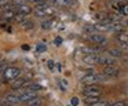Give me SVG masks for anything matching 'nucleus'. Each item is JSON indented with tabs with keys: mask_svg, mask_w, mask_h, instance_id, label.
<instances>
[{
	"mask_svg": "<svg viewBox=\"0 0 128 106\" xmlns=\"http://www.w3.org/2000/svg\"><path fill=\"white\" fill-rule=\"evenodd\" d=\"M52 28V21L51 20H48V21H43L42 22V29H51Z\"/></svg>",
	"mask_w": 128,
	"mask_h": 106,
	"instance_id": "obj_23",
	"label": "nucleus"
},
{
	"mask_svg": "<svg viewBox=\"0 0 128 106\" xmlns=\"http://www.w3.org/2000/svg\"><path fill=\"white\" fill-rule=\"evenodd\" d=\"M15 14H17V10L15 8H7L3 11V18L6 21H14Z\"/></svg>",
	"mask_w": 128,
	"mask_h": 106,
	"instance_id": "obj_12",
	"label": "nucleus"
},
{
	"mask_svg": "<svg viewBox=\"0 0 128 106\" xmlns=\"http://www.w3.org/2000/svg\"><path fill=\"white\" fill-rule=\"evenodd\" d=\"M110 30L114 33H120V32H124V25H122L121 21H116V22L110 24Z\"/></svg>",
	"mask_w": 128,
	"mask_h": 106,
	"instance_id": "obj_13",
	"label": "nucleus"
},
{
	"mask_svg": "<svg viewBox=\"0 0 128 106\" xmlns=\"http://www.w3.org/2000/svg\"><path fill=\"white\" fill-rule=\"evenodd\" d=\"M0 3H2V4H4V6H6V4H7V0H0Z\"/></svg>",
	"mask_w": 128,
	"mask_h": 106,
	"instance_id": "obj_37",
	"label": "nucleus"
},
{
	"mask_svg": "<svg viewBox=\"0 0 128 106\" xmlns=\"http://www.w3.org/2000/svg\"><path fill=\"white\" fill-rule=\"evenodd\" d=\"M99 65L102 66H112V65H117V58H113V56H99Z\"/></svg>",
	"mask_w": 128,
	"mask_h": 106,
	"instance_id": "obj_8",
	"label": "nucleus"
},
{
	"mask_svg": "<svg viewBox=\"0 0 128 106\" xmlns=\"http://www.w3.org/2000/svg\"><path fill=\"white\" fill-rule=\"evenodd\" d=\"M21 25H22V28H24V29H32V28L34 26V24H33V21H28V20H25L22 24H21Z\"/></svg>",
	"mask_w": 128,
	"mask_h": 106,
	"instance_id": "obj_21",
	"label": "nucleus"
},
{
	"mask_svg": "<svg viewBox=\"0 0 128 106\" xmlns=\"http://www.w3.org/2000/svg\"><path fill=\"white\" fill-rule=\"evenodd\" d=\"M26 105L28 106H42L43 105V99L39 98V96H36V98H33V99H30L29 102H26Z\"/></svg>",
	"mask_w": 128,
	"mask_h": 106,
	"instance_id": "obj_18",
	"label": "nucleus"
},
{
	"mask_svg": "<svg viewBox=\"0 0 128 106\" xmlns=\"http://www.w3.org/2000/svg\"><path fill=\"white\" fill-rule=\"evenodd\" d=\"M25 20H26V15H24V14H20V12H17V14H15V18H14V21H15V22H20V24H22Z\"/></svg>",
	"mask_w": 128,
	"mask_h": 106,
	"instance_id": "obj_22",
	"label": "nucleus"
},
{
	"mask_svg": "<svg viewBox=\"0 0 128 106\" xmlns=\"http://www.w3.org/2000/svg\"><path fill=\"white\" fill-rule=\"evenodd\" d=\"M21 76V69L17 66H7L3 70V78L6 81H14L15 78H18Z\"/></svg>",
	"mask_w": 128,
	"mask_h": 106,
	"instance_id": "obj_1",
	"label": "nucleus"
},
{
	"mask_svg": "<svg viewBox=\"0 0 128 106\" xmlns=\"http://www.w3.org/2000/svg\"><path fill=\"white\" fill-rule=\"evenodd\" d=\"M29 80L26 77H18V78H15L14 81H11V88L12 90H21V88H24V87H26V86H29Z\"/></svg>",
	"mask_w": 128,
	"mask_h": 106,
	"instance_id": "obj_6",
	"label": "nucleus"
},
{
	"mask_svg": "<svg viewBox=\"0 0 128 106\" xmlns=\"http://www.w3.org/2000/svg\"><path fill=\"white\" fill-rule=\"evenodd\" d=\"M108 54L110 56H113V58H121L122 56V51L118 50V48H109Z\"/></svg>",
	"mask_w": 128,
	"mask_h": 106,
	"instance_id": "obj_16",
	"label": "nucleus"
},
{
	"mask_svg": "<svg viewBox=\"0 0 128 106\" xmlns=\"http://www.w3.org/2000/svg\"><path fill=\"white\" fill-rule=\"evenodd\" d=\"M11 4L17 8V7L21 6V4H25V0H11Z\"/></svg>",
	"mask_w": 128,
	"mask_h": 106,
	"instance_id": "obj_26",
	"label": "nucleus"
},
{
	"mask_svg": "<svg viewBox=\"0 0 128 106\" xmlns=\"http://www.w3.org/2000/svg\"><path fill=\"white\" fill-rule=\"evenodd\" d=\"M91 106H109V102L108 100H98L96 103H94Z\"/></svg>",
	"mask_w": 128,
	"mask_h": 106,
	"instance_id": "obj_27",
	"label": "nucleus"
},
{
	"mask_svg": "<svg viewBox=\"0 0 128 106\" xmlns=\"http://www.w3.org/2000/svg\"><path fill=\"white\" fill-rule=\"evenodd\" d=\"M28 90H32V91H40V90H43L42 86H39V84H29L28 86Z\"/></svg>",
	"mask_w": 128,
	"mask_h": 106,
	"instance_id": "obj_24",
	"label": "nucleus"
},
{
	"mask_svg": "<svg viewBox=\"0 0 128 106\" xmlns=\"http://www.w3.org/2000/svg\"><path fill=\"white\" fill-rule=\"evenodd\" d=\"M22 50L28 51V50H29V46H28V44H24V46H22Z\"/></svg>",
	"mask_w": 128,
	"mask_h": 106,
	"instance_id": "obj_36",
	"label": "nucleus"
},
{
	"mask_svg": "<svg viewBox=\"0 0 128 106\" xmlns=\"http://www.w3.org/2000/svg\"><path fill=\"white\" fill-rule=\"evenodd\" d=\"M102 94V88L96 84H91V86H86L83 90L84 96H100Z\"/></svg>",
	"mask_w": 128,
	"mask_h": 106,
	"instance_id": "obj_2",
	"label": "nucleus"
},
{
	"mask_svg": "<svg viewBox=\"0 0 128 106\" xmlns=\"http://www.w3.org/2000/svg\"><path fill=\"white\" fill-rule=\"evenodd\" d=\"M4 62H6V61H4V58H0V69L4 66Z\"/></svg>",
	"mask_w": 128,
	"mask_h": 106,
	"instance_id": "obj_34",
	"label": "nucleus"
},
{
	"mask_svg": "<svg viewBox=\"0 0 128 106\" xmlns=\"http://www.w3.org/2000/svg\"><path fill=\"white\" fill-rule=\"evenodd\" d=\"M98 32V28L96 25H86L84 26V33L86 34H94Z\"/></svg>",
	"mask_w": 128,
	"mask_h": 106,
	"instance_id": "obj_17",
	"label": "nucleus"
},
{
	"mask_svg": "<svg viewBox=\"0 0 128 106\" xmlns=\"http://www.w3.org/2000/svg\"><path fill=\"white\" fill-rule=\"evenodd\" d=\"M47 65H48V68H50L51 70L54 69V62H52V61H48V64H47Z\"/></svg>",
	"mask_w": 128,
	"mask_h": 106,
	"instance_id": "obj_33",
	"label": "nucleus"
},
{
	"mask_svg": "<svg viewBox=\"0 0 128 106\" xmlns=\"http://www.w3.org/2000/svg\"><path fill=\"white\" fill-rule=\"evenodd\" d=\"M78 102H80V100H78V98H72V99H70V103H72V106H78Z\"/></svg>",
	"mask_w": 128,
	"mask_h": 106,
	"instance_id": "obj_30",
	"label": "nucleus"
},
{
	"mask_svg": "<svg viewBox=\"0 0 128 106\" xmlns=\"http://www.w3.org/2000/svg\"><path fill=\"white\" fill-rule=\"evenodd\" d=\"M88 39H90L91 43H94V44H99V46L108 43V37H106L103 33H98V32L94 33V34H88Z\"/></svg>",
	"mask_w": 128,
	"mask_h": 106,
	"instance_id": "obj_3",
	"label": "nucleus"
},
{
	"mask_svg": "<svg viewBox=\"0 0 128 106\" xmlns=\"http://www.w3.org/2000/svg\"><path fill=\"white\" fill-rule=\"evenodd\" d=\"M116 39L117 42L120 43V47L124 48V50H128V34L124 33V32H120V33H116Z\"/></svg>",
	"mask_w": 128,
	"mask_h": 106,
	"instance_id": "obj_7",
	"label": "nucleus"
},
{
	"mask_svg": "<svg viewBox=\"0 0 128 106\" xmlns=\"http://www.w3.org/2000/svg\"><path fill=\"white\" fill-rule=\"evenodd\" d=\"M99 54H86L84 55V62L86 64H91V65H95V64H98L99 62Z\"/></svg>",
	"mask_w": 128,
	"mask_h": 106,
	"instance_id": "obj_9",
	"label": "nucleus"
},
{
	"mask_svg": "<svg viewBox=\"0 0 128 106\" xmlns=\"http://www.w3.org/2000/svg\"><path fill=\"white\" fill-rule=\"evenodd\" d=\"M37 51H39V52L46 51V46H44V44H39V46H37Z\"/></svg>",
	"mask_w": 128,
	"mask_h": 106,
	"instance_id": "obj_31",
	"label": "nucleus"
},
{
	"mask_svg": "<svg viewBox=\"0 0 128 106\" xmlns=\"http://www.w3.org/2000/svg\"><path fill=\"white\" fill-rule=\"evenodd\" d=\"M0 106H12V103H10L8 100L4 98V99H0Z\"/></svg>",
	"mask_w": 128,
	"mask_h": 106,
	"instance_id": "obj_29",
	"label": "nucleus"
},
{
	"mask_svg": "<svg viewBox=\"0 0 128 106\" xmlns=\"http://www.w3.org/2000/svg\"><path fill=\"white\" fill-rule=\"evenodd\" d=\"M32 7L30 6H28V4H21V6H18L17 7V12H20V14H24V15H26L28 17L29 14H32Z\"/></svg>",
	"mask_w": 128,
	"mask_h": 106,
	"instance_id": "obj_14",
	"label": "nucleus"
},
{
	"mask_svg": "<svg viewBox=\"0 0 128 106\" xmlns=\"http://www.w3.org/2000/svg\"><path fill=\"white\" fill-rule=\"evenodd\" d=\"M118 14H121V15H125V17H128V4H125V6L122 7V8H121V11H120Z\"/></svg>",
	"mask_w": 128,
	"mask_h": 106,
	"instance_id": "obj_28",
	"label": "nucleus"
},
{
	"mask_svg": "<svg viewBox=\"0 0 128 106\" xmlns=\"http://www.w3.org/2000/svg\"><path fill=\"white\" fill-rule=\"evenodd\" d=\"M121 22H122V25H124V26H128V17L125 18V20H122Z\"/></svg>",
	"mask_w": 128,
	"mask_h": 106,
	"instance_id": "obj_35",
	"label": "nucleus"
},
{
	"mask_svg": "<svg viewBox=\"0 0 128 106\" xmlns=\"http://www.w3.org/2000/svg\"><path fill=\"white\" fill-rule=\"evenodd\" d=\"M6 99L8 100L10 103L15 105V103H20L21 102V98H20V94H8L6 96Z\"/></svg>",
	"mask_w": 128,
	"mask_h": 106,
	"instance_id": "obj_15",
	"label": "nucleus"
},
{
	"mask_svg": "<svg viewBox=\"0 0 128 106\" xmlns=\"http://www.w3.org/2000/svg\"><path fill=\"white\" fill-rule=\"evenodd\" d=\"M73 2H74V0H56L55 4H58V6H61V7H69L73 4Z\"/></svg>",
	"mask_w": 128,
	"mask_h": 106,
	"instance_id": "obj_20",
	"label": "nucleus"
},
{
	"mask_svg": "<svg viewBox=\"0 0 128 106\" xmlns=\"http://www.w3.org/2000/svg\"><path fill=\"white\" fill-rule=\"evenodd\" d=\"M98 100H100V96H86V103L87 106H91L94 103H96Z\"/></svg>",
	"mask_w": 128,
	"mask_h": 106,
	"instance_id": "obj_19",
	"label": "nucleus"
},
{
	"mask_svg": "<svg viewBox=\"0 0 128 106\" xmlns=\"http://www.w3.org/2000/svg\"><path fill=\"white\" fill-rule=\"evenodd\" d=\"M61 43H62V39L61 37H56L55 39V46H61Z\"/></svg>",
	"mask_w": 128,
	"mask_h": 106,
	"instance_id": "obj_32",
	"label": "nucleus"
},
{
	"mask_svg": "<svg viewBox=\"0 0 128 106\" xmlns=\"http://www.w3.org/2000/svg\"><path fill=\"white\" fill-rule=\"evenodd\" d=\"M37 96V91H32V90H25V91H21L20 92V98H21V102L26 103L29 102L30 99Z\"/></svg>",
	"mask_w": 128,
	"mask_h": 106,
	"instance_id": "obj_5",
	"label": "nucleus"
},
{
	"mask_svg": "<svg viewBox=\"0 0 128 106\" xmlns=\"http://www.w3.org/2000/svg\"><path fill=\"white\" fill-rule=\"evenodd\" d=\"M109 106H128V103L125 102V100H117V102H113Z\"/></svg>",
	"mask_w": 128,
	"mask_h": 106,
	"instance_id": "obj_25",
	"label": "nucleus"
},
{
	"mask_svg": "<svg viewBox=\"0 0 128 106\" xmlns=\"http://www.w3.org/2000/svg\"><path fill=\"white\" fill-rule=\"evenodd\" d=\"M4 7H6L4 4H2V3H0V10H2V8H4Z\"/></svg>",
	"mask_w": 128,
	"mask_h": 106,
	"instance_id": "obj_38",
	"label": "nucleus"
},
{
	"mask_svg": "<svg viewBox=\"0 0 128 106\" xmlns=\"http://www.w3.org/2000/svg\"><path fill=\"white\" fill-rule=\"evenodd\" d=\"M100 48L102 47H99V44H92V46H86V47H83L81 51H83L84 54H98Z\"/></svg>",
	"mask_w": 128,
	"mask_h": 106,
	"instance_id": "obj_10",
	"label": "nucleus"
},
{
	"mask_svg": "<svg viewBox=\"0 0 128 106\" xmlns=\"http://www.w3.org/2000/svg\"><path fill=\"white\" fill-rule=\"evenodd\" d=\"M102 73H103V74H106L109 78L117 77V76L120 74V68L117 66V65H112V66H103Z\"/></svg>",
	"mask_w": 128,
	"mask_h": 106,
	"instance_id": "obj_4",
	"label": "nucleus"
},
{
	"mask_svg": "<svg viewBox=\"0 0 128 106\" xmlns=\"http://www.w3.org/2000/svg\"><path fill=\"white\" fill-rule=\"evenodd\" d=\"M34 12H36V17H47V15L52 14V8L50 6L46 7V8H34Z\"/></svg>",
	"mask_w": 128,
	"mask_h": 106,
	"instance_id": "obj_11",
	"label": "nucleus"
}]
</instances>
